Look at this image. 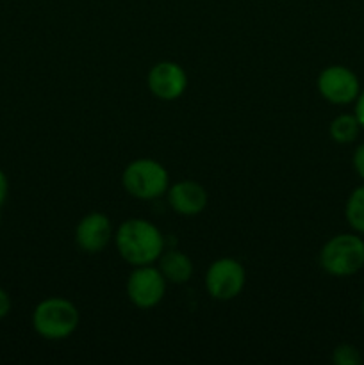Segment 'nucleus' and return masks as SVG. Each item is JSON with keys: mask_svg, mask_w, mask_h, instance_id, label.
I'll return each instance as SVG.
<instances>
[{"mask_svg": "<svg viewBox=\"0 0 364 365\" xmlns=\"http://www.w3.org/2000/svg\"><path fill=\"white\" fill-rule=\"evenodd\" d=\"M121 185L136 200H157L170 187V173L156 159H136L125 166L121 173Z\"/></svg>", "mask_w": 364, "mask_h": 365, "instance_id": "4", "label": "nucleus"}, {"mask_svg": "<svg viewBox=\"0 0 364 365\" xmlns=\"http://www.w3.org/2000/svg\"><path fill=\"white\" fill-rule=\"evenodd\" d=\"M332 362L335 365H360L363 364V356L357 346L353 344H339L335 346L332 351Z\"/></svg>", "mask_w": 364, "mask_h": 365, "instance_id": "14", "label": "nucleus"}, {"mask_svg": "<svg viewBox=\"0 0 364 365\" xmlns=\"http://www.w3.org/2000/svg\"><path fill=\"white\" fill-rule=\"evenodd\" d=\"M353 114H355V118L359 120L360 128H363L364 132V89H360L359 96H357V100L353 102Z\"/></svg>", "mask_w": 364, "mask_h": 365, "instance_id": "16", "label": "nucleus"}, {"mask_svg": "<svg viewBox=\"0 0 364 365\" xmlns=\"http://www.w3.org/2000/svg\"><path fill=\"white\" fill-rule=\"evenodd\" d=\"M168 203L178 216H198L206 210L209 196L206 187L195 180L175 182L168 187Z\"/></svg>", "mask_w": 364, "mask_h": 365, "instance_id": "10", "label": "nucleus"}, {"mask_svg": "<svg viewBox=\"0 0 364 365\" xmlns=\"http://www.w3.org/2000/svg\"><path fill=\"white\" fill-rule=\"evenodd\" d=\"M146 86L156 98L173 102L181 98L188 89V73L175 61H161L150 68Z\"/></svg>", "mask_w": 364, "mask_h": 365, "instance_id": "8", "label": "nucleus"}, {"mask_svg": "<svg viewBox=\"0 0 364 365\" xmlns=\"http://www.w3.org/2000/svg\"><path fill=\"white\" fill-rule=\"evenodd\" d=\"M81 323V312L70 299L52 296L39 302L32 310V328L46 341H64L71 337Z\"/></svg>", "mask_w": 364, "mask_h": 365, "instance_id": "2", "label": "nucleus"}, {"mask_svg": "<svg viewBox=\"0 0 364 365\" xmlns=\"http://www.w3.org/2000/svg\"><path fill=\"white\" fill-rule=\"evenodd\" d=\"M321 98L332 106H350L360 93V81L353 70L345 64H330L323 68L316 78Z\"/></svg>", "mask_w": 364, "mask_h": 365, "instance_id": "6", "label": "nucleus"}, {"mask_svg": "<svg viewBox=\"0 0 364 365\" xmlns=\"http://www.w3.org/2000/svg\"><path fill=\"white\" fill-rule=\"evenodd\" d=\"M114 241V228L103 212H89L75 227V245L89 255L103 252Z\"/></svg>", "mask_w": 364, "mask_h": 365, "instance_id": "9", "label": "nucleus"}, {"mask_svg": "<svg viewBox=\"0 0 364 365\" xmlns=\"http://www.w3.org/2000/svg\"><path fill=\"white\" fill-rule=\"evenodd\" d=\"M360 132H363V128H360L359 120L353 113L338 114L328 125V135L338 145H352L359 139Z\"/></svg>", "mask_w": 364, "mask_h": 365, "instance_id": "12", "label": "nucleus"}, {"mask_svg": "<svg viewBox=\"0 0 364 365\" xmlns=\"http://www.w3.org/2000/svg\"><path fill=\"white\" fill-rule=\"evenodd\" d=\"M11 307H13V303H11L9 294H7V291H4V289L0 287V321H2L4 317L9 316Z\"/></svg>", "mask_w": 364, "mask_h": 365, "instance_id": "17", "label": "nucleus"}, {"mask_svg": "<svg viewBox=\"0 0 364 365\" xmlns=\"http://www.w3.org/2000/svg\"><path fill=\"white\" fill-rule=\"evenodd\" d=\"M114 246L118 255L132 267L148 266L164 252V235L152 221L131 217L114 232Z\"/></svg>", "mask_w": 364, "mask_h": 365, "instance_id": "1", "label": "nucleus"}, {"mask_svg": "<svg viewBox=\"0 0 364 365\" xmlns=\"http://www.w3.org/2000/svg\"><path fill=\"white\" fill-rule=\"evenodd\" d=\"M166 278L159 267L136 266L127 278V296L134 307L141 310H150L159 305L166 294Z\"/></svg>", "mask_w": 364, "mask_h": 365, "instance_id": "7", "label": "nucleus"}, {"mask_svg": "<svg viewBox=\"0 0 364 365\" xmlns=\"http://www.w3.org/2000/svg\"><path fill=\"white\" fill-rule=\"evenodd\" d=\"M0 227H2V210H0Z\"/></svg>", "mask_w": 364, "mask_h": 365, "instance_id": "20", "label": "nucleus"}, {"mask_svg": "<svg viewBox=\"0 0 364 365\" xmlns=\"http://www.w3.org/2000/svg\"><path fill=\"white\" fill-rule=\"evenodd\" d=\"M206 291L218 302H231L243 292L246 285V271L239 260L221 257L214 260L206 271Z\"/></svg>", "mask_w": 364, "mask_h": 365, "instance_id": "5", "label": "nucleus"}, {"mask_svg": "<svg viewBox=\"0 0 364 365\" xmlns=\"http://www.w3.org/2000/svg\"><path fill=\"white\" fill-rule=\"evenodd\" d=\"M159 262V271L166 278L168 284L182 285L188 284L193 277V260L186 255L184 252L178 250H164L161 257L157 259Z\"/></svg>", "mask_w": 364, "mask_h": 365, "instance_id": "11", "label": "nucleus"}, {"mask_svg": "<svg viewBox=\"0 0 364 365\" xmlns=\"http://www.w3.org/2000/svg\"><path fill=\"white\" fill-rule=\"evenodd\" d=\"M7 195H9V180H7V175L4 173V170H0V207L7 200Z\"/></svg>", "mask_w": 364, "mask_h": 365, "instance_id": "18", "label": "nucleus"}, {"mask_svg": "<svg viewBox=\"0 0 364 365\" xmlns=\"http://www.w3.org/2000/svg\"><path fill=\"white\" fill-rule=\"evenodd\" d=\"M352 166L355 171L357 177L364 182V141L357 145V148L353 150L352 155Z\"/></svg>", "mask_w": 364, "mask_h": 365, "instance_id": "15", "label": "nucleus"}, {"mask_svg": "<svg viewBox=\"0 0 364 365\" xmlns=\"http://www.w3.org/2000/svg\"><path fill=\"white\" fill-rule=\"evenodd\" d=\"M345 220L352 232L364 235V182L357 185L346 198Z\"/></svg>", "mask_w": 364, "mask_h": 365, "instance_id": "13", "label": "nucleus"}, {"mask_svg": "<svg viewBox=\"0 0 364 365\" xmlns=\"http://www.w3.org/2000/svg\"><path fill=\"white\" fill-rule=\"evenodd\" d=\"M360 312H363V317H364V298H363V303H360Z\"/></svg>", "mask_w": 364, "mask_h": 365, "instance_id": "19", "label": "nucleus"}, {"mask_svg": "<svg viewBox=\"0 0 364 365\" xmlns=\"http://www.w3.org/2000/svg\"><path fill=\"white\" fill-rule=\"evenodd\" d=\"M318 262L330 277H353L364 267V237L355 232L332 235L321 246Z\"/></svg>", "mask_w": 364, "mask_h": 365, "instance_id": "3", "label": "nucleus"}]
</instances>
